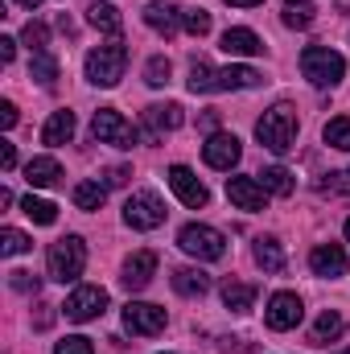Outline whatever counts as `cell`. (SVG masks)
Here are the masks:
<instances>
[{"label":"cell","instance_id":"obj_42","mask_svg":"<svg viewBox=\"0 0 350 354\" xmlns=\"http://www.w3.org/2000/svg\"><path fill=\"white\" fill-rule=\"evenodd\" d=\"M124 181H128V169H124V165H111V169L103 174V185H107V189H111V185H124Z\"/></svg>","mask_w":350,"mask_h":354},{"label":"cell","instance_id":"obj_1","mask_svg":"<svg viewBox=\"0 0 350 354\" xmlns=\"http://www.w3.org/2000/svg\"><path fill=\"white\" fill-rule=\"evenodd\" d=\"M256 140L268 153H288L297 140V111L288 103H276L272 111H264L260 124H256Z\"/></svg>","mask_w":350,"mask_h":354},{"label":"cell","instance_id":"obj_8","mask_svg":"<svg viewBox=\"0 0 350 354\" xmlns=\"http://www.w3.org/2000/svg\"><path fill=\"white\" fill-rule=\"evenodd\" d=\"M301 317H305V305H301V297H297V292H272V301H268V309H264L268 330H276V334L297 330V326H301Z\"/></svg>","mask_w":350,"mask_h":354},{"label":"cell","instance_id":"obj_41","mask_svg":"<svg viewBox=\"0 0 350 354\" xmlns=\"http://www.w3.org/2000/svg\"><path fill=\"white\" fill-rule=\"evenodd\" d=\"M12 165H17V149H12V145H8V140H0V169H4V174H8V169H12Z\"/></svg>","mask_w":350,"mask_h":354},{"label":"cell","instance_id":"obj_30","mask_svg":"<svg viewBox=\"0 0 350 354\" xmlns=\"http://www.w3.org/2000/svg\"><path fill=\"white\" fill-rule=\"evenodd\" d=\"M260 185L268 189V194H280V198H288L297 181H293V174H288L284 165H272V169H264V174H260Z\"/></svg>","mask_w":350,"mask_h":354},{"label":"cell","instance_id":"obj_43","mask_svg":"<svg viewBox=\"0 0 350 354\" xmlns=\"http://www.w3.org/2000/svg\"><path fill=\"white\" fill-rule=\"evenodd\" d=\"M12 124H17V107H12V103H8V99H4V103H0V128H4V132H8V128H12Z\"/></svg>","mask_w":350,"mask_h":354},{"label":"cell","instance_id":"obj_21","mask_svg":"<svg viewBox=\"0 0 350 354\" xmlns=\"http://www.w3.org/2000/svg\"><path fill=\"white\" fill-rule=\"evenodd\" d=\"M223 305L231 313H248L256 305V284H243V280H227L223 284Z\"/></svg>","mask_w":350,"mask_h":354},{"label":"cell","instance_id":"obj_44","mask_svg":"<svg viewBox=\"0 0 350 354\" xmlns=\"http://www.w3.org/2000/svg\"><path fill=\"white\" fill-rule=\"evenodd\" d=\"M17 58V41L12 37H0V62H12Z\"/></svg>","mask_w":350,"mask_h":354},{"label":"cell","instance_id":"obj_27","mask_svg":"<svg viewBox=\"0 0 350 354\" xmlns=\"http://www.w3.org/2000/svg\"><path fill=\"white\" fill-rule=\"evenodd\" d=\"M252 256H256V264H260L264 272H280V268H284V252H280V243H276L272 235H264V239H256Z\"/></svg>","mask_w":350,"mask_h":354},{"label":"cell","instance_id":"obj_46","mask_svg":"<svg viewBox=\"0 0 350 354\" xmlns=\"http://www.w3.org/2000/svg\"><path fill=\"white\" fill-rule=\"evenodd\" d=\"M334 8H338V12H350V0H334Z\"/></svg>","mask_w":350,"mask_h":354},{"label":"cell","instance_id":"obj_11","mask_svg":"<svg viewBox=\"0 0 350 354\" xmlns=\"http://www.w3.org/2000/svg\"><path fill=\"white\" fill-rule=\"evenodd\" d=\"M202 157H206L210 169H235L239 157H243V145L231 132H210V140L202 145Z\"/></svg>","mask_w":350,"mask_h":354},{"label":"cell","instance_id":"obj_26","mask_svg":"<svg viewBox=\"0 0 350 354\" xmlns=\"http://www.w3.org/2000/svg\"><path fill=\"white\" fill-rule=\"evenodd\" d=\"M313 0H284V8H280V17H284V25L288 29H309L313 25Z\"/></svg>","mask_w":350,"mask_h":354},{"label":"cell","instance_id":"obj_12","mask_svg":"<svg viewBox=\"0 0 350 354\" xmlns=\"http://www.w3.org/2000/svg\"><path fill=\"white\" fill-rule=\"evenodd\" d=\"M227 198H231V206H239L248 214H256V210L268 206V189L256 177H227Z\"/></svg>","mask_w":350,"mask_h":354},{"label":"cell","instance_id":"obj_32","mask_svg":"<svg viewBox=\"0 0 350 354\" xmlns=\"http://www.w3.org/2000/svg\"><path fill=\"white\" fill-rule=\"evenodd\" d=\"M190 91L202 95V91H219V71L210 62H194L190 66Z\"/></svg>","mask_w":350,"mask_h":354},{"label":"cell","instance_id":"obj_29","mask_svg":"<svg viewBox=\"0 0 350 354\" xmlns=\"http://www.w3.org/2000/svg\"><path fill=\"white\" fill-rule=\"evenodd\" d=\"M107 202V185L103 181H79L75 185V206L79 210H99Z\"/></svg>","mask_w":350,"mask_h":354},{"label":"cell","instance_id":"obj_6","mask_svg":"<svg viewBox=\"0 0 350 354\" xmlns=\"http://www.w3.org/2000/svg\"><path fill=\"white\" fill-rule=\"evenodd\" d=\"M91 132H95L99 145H116V149H132L136 145V128L116 107H99L95 120H91Z\"/></svg>","mask_w":350,"mask_h":354},{"label":"cell","instance_id":"obj_15","mask_svg":"<svg viewBox=\"0 0 350 354\" xmlns=\"http://www.w3.org/2000/svg\"><path fill=\"white\" fill-rule=\"evenodd\" d=\"M157 276V256L153 252H136V256H128L124 260V288H132V292H140V288H149V280Z\"/></svg>","mask_w":350,"mask_h":354},{"label":"cell","instance_id":"obj_5","mask_svg":"<svg viewBox=\"0 0 350 354\" xmlns=\"http://www.w3.org/2000/svg\"><path fill=\"white\" fill-rule=\"evenodd\" d=\"M177 248H181L185 256H194V260H223L227 239H223V231H214V227H206V223H190V227H181Z\"/></svg>","mask_w":350,"mask_h":354},{"label":"cell","instance_id":"obj_19","mask_svg":"<svg viewBox=\"0 0 350 354\" xmlns=\"http://www.w3.org/2000/svg\"><path fill=\"white\" fill-rule=\"evenodd\" d=\"M25 181H29L33 189H50V185L62 181V165H58L54 157H33V161L25 165Z\"/></svg>","mask_w":350,"mask_h":354},{"label":"cell","instance_id":"obj_2","mask_svg":"<svg viewBox=\"0 0 350 354\" xmlns=\"http://www.w3.org/2000/svg\"><path fill=\"white\" fill-rule=\"evenodd\" d=\"M46 268H50V280H58V284L79 280V276H83V268H87V243H83L79 235H66V239L50 243Z\"/></svg>","mask_w":350,"mask_h":354},{"label":"cell","instance_id":"obj_14","mask_svg":"<svg viewBox=\"0 0 350 354\" xmlns=\"http://www.w3.org/2000/svg\"><path fill=\"white\" fill-rule=\"evenodd\" d=\"M309 268H313V276L338 280V276H347V252H342L338 243H317V248L309 252Z\"/></svg>","mask_w":350,"mask_h":354},{"label":"cell","instance_id":"obj_24","mask_svg":"<svg viewBox=\"0 0 350 354\" xmlns=\"http://www.w3.org/2000/svg\"><path fill=\"white\" fill-rule=\"evenodd\" d=\"M248 87H260V71H252V66L219 71V91H248Z\"/></svg>","mask_w":350,"mask_h":354},{"label":"cell","instance_id":"obj_31","mask_svg":"<svg viewBox=\"0 0 350 354\" xmlns=\"http://www.w3.org/2000/svg\"><path fill=\"white\" fill-rule=\"evenodd\" d=\"M21 210H25V214H29L37 227H50V223L58 218V206H54V202H46V198H33V194L21 202Z\"/></svg>","mask_w":350,"mask_h":354},{"label":"cell","instance_id":"obj_48","mask_svg":"<svg viewBox=\"0 0 350 354\" xmlns=\"http://www.w3.org/2000/svg\"><path fill=\"white\" fill-rule=\"evenodd\" d=\"M347 243H350V218H347Z\"/></svg>","mask_w":350,"mask_h":354},{"label":"cell","instance_id":"obj_18","mask_svg":"<svg viewBox=\"0 0 350 354\" xmlns=\"http://www.w3.org/2000/svg\"><path fill=\"white\" fill-rule=\"evenodd\" d=\"M219 46H223L231 58H256V54H264V41L252 33V29H239V25H235V29H227Z\"/></svg>","mask_w":350,"mask_h":354},{"label":"cell","instance_id":"obj_40","mask_svg":"<svg viewBox=\"0 0 350 354\" xmlns=\"http://www.w3.org/2000/svg\"><path fill=\"white\" fill-rule=\"evenodd\" d=\"M8 284L17 292H37V276L33 272H8Z\"/></svg>","mask_w":350,"mask_h":354},{"label":"cell","instance_id":"obj_20","mask_svg":"<svg viewBox=\"0 0 350 354\" xmlns=\"http://www.w3.org/2000/svg\"><path fill=\"white\" fill-rule=\"evenodd\" d=\"M75 136V111H54L50 120H46V128H42V140L50 145V149H58V145H66Z\"/></svg>","mask_w":350,"mask_h":354},{"label":"cell","instance_id":"obj_10","mask_svg":"<svg viewBox=\"0 0 350 354\" xmlns=\"http://www.w3.org/2000/svg\"><path fill=\"white\" fill-rule=\"evenodd\" d=\"M103 309H107V292H103V288H95V284L75 288V292L66 297V305H62V313H66L71 322H95Z\"/></svg>","mask_w":350,"mask_h":354},{"label":"cell","instance_id":"obj_23","mask_svg":"<svg viewBox=\"0 0 350 354\" xmlns=\"http://www.w3.org/2000/svg\"><path fill=\"white\" fill-rule=\"evenodd\" d=\"M174 288L181 297H202L206 288H210V276L202 272V268H177L174 272Z\"/></svg>","mask_w":350,"mask_h":354},{"label":"cell","instance_id":"obj_3","mask_svg":"<svg viewBox=\"0 0 350 354\" xmlns=\"http://www.w3.org/2000/svg\"><path fill=\"white\" fill-rule=\"evenodd\" d=\"M83 71H87V83H95V87H116L124 79V71H128V50L120 41L95 46L87 54V66Z\"/></svg>","mask_w":350,"mask_h":354},{"label":"cell","instance_id":"obj_28","mask_svg":"<svg viewBox=\"0 0 350 354\" xmlns=\"http://www.w3.org/2000/svg\"><path fill=\"white\" fill-rule=\"evenodd\" d=\"M29 79L42 83V87H54V79H58V58H54L50 50L33 54V62H29Z\"/></svg>","mask_w":350,"mask_h":354},{"label":"cell","instance_id":"obj_16","mask_svg":"<svg viewBox=\"0 0 350 354\" xmlns=\"http://www.w3.org/2000/svg\"><path fill=\"white\" fill-rule=\"evenodd\" d=\"M145 25H149V29H157V33H165V37H174L177 29L185 25V17L177 12L174 0H153V4L145 8Z\"/></svg>","mask_w":350,"mask_h":354},{"label":"cell","instance_id":"obj_33","mask_svg":"<svg viewBox=\"0 0 350 354\" xmlns=\"http://www.w3.org/2000/svg\"><path fill=\"white\" fill-rule=\"evenodd\" d=\"M29 248H33V239L25 231H17V227H4L0 231V256H25Z\"/></svg>","mask_w":350,"mask_h":354},{"label":"cell","instance_id":"obj_4","mask_svg":"<svg viewBox=\"0 0 350 354\" xmlns=\"http://www.w3.org/2000/svg\"><path fill=\"white\" fill-rule=\"evenodd\" d=\"M301 75H305L313 87H338L342 75H347V62H342V54L330 50V46H309V50L301 54Z\"/></svg>","mask_w":350,"mask_h":354},{"label":"cell","instance_id":"obj_37","mask_svg":"<svg viewBox=\"0 0 350 354\" xmlns=\"http://www.w3.org/2000/svg\"><path fill=\"white\" fill-rule=\"evenodd\" d=\"M54 354H95V346H91V338H83V334H71V338H62L54 346Z\"/></svg>","mask_w":350,"mask_h":354},{"label":"cell","instance_id":"obj_38","mask_svg":"<svg viewBox=\"0 0 350 354\" xmlns=\"http://www.w3.org/2000/svg\"><path fill=\"white\" fill-rule=\"evenodd\" d=\"M322 194H350V169L342 174H326V181H317Z\"/></svg>","mask_w":350,"mask_h":354},{"label":"cell","instance_id":"obj_25","mask_svg":"<svg viewBox=\"0 0 350 354\" xmlns=\"http://www.w3.org/2000/svg\"><path fill=\"white\" fill-rule=\"evenodd\" d=\"M87 21L99 29V33H120L124 29V17H120V8H111V4H91L87 8Z\"/></svg>","mask_w":350,"mask_h":354},{"label":"cell","instance_id":"obj_17","mask_svg":"<svg viewBox=\"0 0 350 354\" xmlns=\"http://www.w3.org/2000/svg\"><path fill=\"white\" fill-rule=\"evenodd\" d=\"M181 107L177 103H153V107H145V128H149V140H157L161 132H174L181 128Z\"/></svg>","mask_w":350,"mask_h":354},{"label":"cell","instance_id":"obj_22","mask_svg":"<svg viewBox=\"0 0 350 354\" xmlns=\"http://www.w3.org/2000/svg\"><path fill=\"white\" fill-rule=\"evenodd\" d=\"M342 330H347V322H342V313H334V309H326L317 322H313V334H309V342L313 346H326V342H334V338H342Z\"/></svg>","mask_w":350,"mask_h":354},{"label":"cell","instance_id":"obj_34","mask_svg":"<svg viewBox=\"0 0 350 354\" xmlns=\"http://www.w3.org/2000/svg\"><path fill=\"white\" fill-rule=\"evenodd\" d=\"M322 136H326V145H330V149H342V153H350V120H347V115L330 120Z\"/></svg>","mask_w":350,"mask_h":354},{"label":"cell","instance_id":"obj_7","mask_svg":"<svg viewBox=\"0 0 350 354\" xmlns=\"http://www.w3.org/2000/svg\"><path fill=\"white\" fill-rule=\"evenodd\" d=\"M124 223H128L132 231H153V227L165 223V202H161L153 189H140V194H132V198L124 202Z\"/></svg>","mask_w":350,"mask_h":354},{"label":"cell","instance_id":"obj_35","mask_svg":"<svg viewBox=\"0 0 350 354\" xmlns=\"http://www.w3.org/2000/svg\"><path fill=\"white\" fill-rule=\"evenodd\" d=\"M169 75H174L169 58H161V54H157V58H149V62H145V83H149V87H165V83H169Z\"/></svg>","mask_w":350,"mask_h":354},{"label":"cell","instance_id":"obj_13","mask_svg":"<svg viewBox=\"0 0 350 354\" xmlns=\"http://www.w3.org/2000/svg\"><path fill=\"white\" fill-rule=\"evenodd\" d=\"M169 189H174V194L185 202V206H190V210H202V206L210 202L206 185L198 181V174H194V169H185V165H174V169H169Z\"/></svg>","mask_w":350,"mask_h":354},{"label":"cell","instance_id":"obj_45","mask_svg":"<svg viewBox=\"0 0 350 354\" xmlns=\"http://www.w3.org/2000/svg\"><path fill=\"white\" fill-rule=\"evenodd\" d=\"M227 4H235V8H256V4H264V0H227Z\"/></svg>","mask_w":350,"mask_h":354},{"label":"cell","instance_id":"obj_9","mask_svg":"<svg viewBox=\"0 0 350 354\" xmlns=\"http://www.w3.org/2000/svg\"><path fill=\"white\" fill-rule=\"evenodd\" d=\"M124 330L136 334V338H153V334L165 330V309L149 305V301H128L124 305Z\"/></svg>","mask_w":350,"mask_h":354},{"label":"cell","instance_id":"obj_36","mask_svg":"<svg viewBox=\"0 0 350 354\" xmlns=\"http://www.w3.org/2000/svg\"><path fill=\"white\" fill-rule=\"evenodd\" d=\"M21 41H25L33 54H42V50L50 46V29H46L42 21H29V25H25V33H21Z\"/></svg>","mask_w":350,"mask_h":354},{"label":"cell","instance_id":"obj_39","mask_svg":"<svg viewBox=\"0 0 350 354\" xmlns=\"http://www.w3.org/2000/svg\"><path fill=\"white\" fill-rule=\"evenodd\" d=\"M185 29H190L194 37L210 33V12H206V8H190V12H185Z\"/></svg>","mask_w":350,"mask_h":354},{"label":"cell","instance_id":"obj_49","mask_svg":"<svg viewBox=\"0 0 350 354\" xmlns=\"http://www.w3.org/2000/svg\"><path fill=\"white\" fill-rule=\"evenodd\" d=\"M338 354H350V351H338Z\"/></svg>","mask_w":350,"mask_h":354},{"label":"cell","instance_id":"obj_47","mask_svg":"<svg viewBox=\"0 0 350 354\" xmlns=\"http://www.w3.org/2000/svg\"><path fill=\"white\" fill-rule=\"evenodd\" d=\"M17 4H21V8H37L42 0H17Z\"/></svg>","mask_w":350,"mask_h":354}]
</instances>
